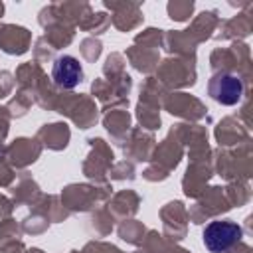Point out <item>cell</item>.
<instances>
[{"mask_svg":"<svg viewBox=\"0 0 253 253\" xmlns=\"http://www.w3.org/2000/svg\"><path fill=\"white\" fill-rule=\"evenodd\" d=\"M208 91L219 105H235L243 97V81L233 73H217L210 79Z\"/></svg>","mask_w":253,"mask_h":253,"instance_id":"7a4b0ae2","label":"cell"},{"mask_svg":"<svg viewBox=\"0 0 253 253\" xmlns=\"http://www.w3.org/2000/svg\"><path fill=\"white\" fill-rule=\"evenodd\" d=\"M51 79L61 89H73L83 81V67L73 55H59L51 65Z\"/></svg>","mask_w":253,"mask_h":253,"instance_id":"3957f363","label":"cell"},{"mask_svg":"<svg viewBox=\"0 0 253 253\" xmlns=\"http://www.w3.org/2000/svg\"><path fill=\"white\" fill-rule=\"evenodd\" d=\"M241 237H243V229L235 221H229V219L210 221L204 229V245L211 253L229 251Z\"/></svg>","mask_w":253,"mask_h":253,"instance_id":"6da1fadb","label":"cell"}]
</instances>
